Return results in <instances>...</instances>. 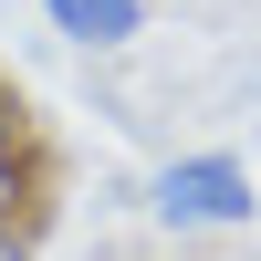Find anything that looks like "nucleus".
<instances>
[{"label":"nucleus","instance_id":"obj_1","mask_svg":"<svg viewBox=\"0 0 261 261\" xmlns=\"http://www.w3.org/2000/svg\"><path fill=\"white\" fill-rule=\"evenodd\" d=\"M146 209L167 230H241V220H261V188L230 146H199V157H167L146 178Z\"/></svg>","mask_w":261,"mask_h":261},{"label":"nucleus","instance_id":"obj_2","mask_svg":"<svg viewBox=\"0 0 261 261\" xmlns=\"http://www.w3.org/2000/svg\"><path fill=\"white\" fill-rule=\"evenodd\" d=\"M42 21H53L73 53H115V42L146 32V0H42Z\"/></svg>","mask_w":261,"mask_h":261},{"label":"nucleus","instance_id":"obj_3","mask_svg":"<svg viewBox=\"0 0 261 261\" xmlns=\"http://www.w3.org/2000/svg\"><path fill=\"white\" fill-rule=\"evenodd\" d=\"M32 178V115H21V94L0 84V188H21Z\"/></svg>","mask_w":261,"mask_h":261},{"label":"nucleus","instance_id":"obj_4","mask_svg":"<svg viewBox=\"0 0 261 261\" xmlns=\"http://www.w3.org/2000/svg\"><path fill=\"white\" fill-rule=\"evenodd\" d=\"M0 261H42V230H32L21 199H0Z\"/></svg>","mask_w":261,"mask_h":261}]
</instances>
